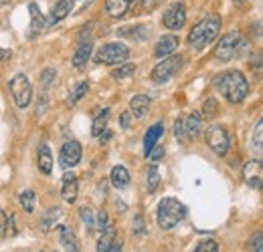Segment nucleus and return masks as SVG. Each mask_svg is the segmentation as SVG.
I'll return each mask as SVG.
<instances>
[{"label":"nucleus","instance_id":"nucleus-1","mask_svg":"<svg viewBox=\"0 0 263 252\" xmlns=\"http://www.w3.org/2000/svg\"><path fill=\"white\" fill-rule=\"evenodd\" d=\"M217 89L229 103H241L249 93V83L241 71H225L217 77Z\"/></svg>","mask_w":263,"mask_h":252},{"label":"nucleus","instance_id":"nucleus-2","mask_svg":"<svg viewBox=\"0 0 263 252\" xmlns=\"http://www.w3.org/2000/svg\"><path fill=\"white\" fill-rule=\"evenodd\" d=\"M219 31H221V18L217 14H209L200 23H197L193 27V31L189 32V45L195 51H200L217 38Z\"/></svg>","mask_w":263,"mask_h":252},{"label":"nucleus","instance_id":"nucleus-3","mask_svg":"<svg viewBox=\"0 0 263 252\" xmlns=\"http://www.w3.org/2000/svg\"><path fill=\"white\" fill-rule=\"evenodd\" d=\"M158 226L162 230H172L186 218V206L176 198H162L158 204Z\"/></svg>","mask_w":263,"mask_h":252},{"label":"nucleus","instance_id":"nucleus-4","mask_svg":"<svg viewBox=\"0 0 263 252\" xmlns=\"http://www.w3.org/2000/svg\"><path fill=\"white\" fill-rule=\"evenodd\" d=\"M247 51V40L241 36V32H227L225 36H221L217 49H215V57L223 63L239 59L243 53Z\"/></svg>","mask_w":263,"mask_h":252},{"label":"nucleus","instance_id":"nucleus-5","mask_svg":"<svg viewBox=\"0 0 263 252\" xmlns=\"http://www.w3.org/2000/svg\"><path fill=\"white\" fill-rule=\"evenodd\" d=\"M8 87H10L12 101H14V105H16L18 109L29 107V103H31V99H33V87H31V81H29L27 75H23V73L14 75V77L10 79V83H8Z\"/></svg>","mask_w":263,"mask_h":252},{"label":"nucleus","instance_id":"nucleus-6","mask_svg":"<svg viewBox=\"0 0 263 252\" xmlns=\"http://www.w3.org/2000/svg\"><path fill=\"white\" fill-rule=\"evenodd\" d=\"M182 63H184V57H182V55H170V57H164L160 63L154 67V71H152V81L158 83V85H162V83H166V81H170V79L180 71Z\"/></svg>","mask_w":263,"mask_h":252},{"label":"nucleus","instance_id":"nucleus-7","mask_svg":"<svg viewBox=\"0 0 263 252\" xmlns=\"http://www.w3.org/2000/svg\"><path fill=\"white\" fill-rule=\"evenodd\" d=\"M130 57V49L122 43H107L103 45L96 55V63L98 65H120Z\"/></svg>","mask_w":263,"mask_h":252},{"label":"nucleus","instance_id":"nucleus-8","mask_svg":"<svg viewBox=\"0 0 263 252\" xmlns=\"http://www.w3.org/2000/svg\"><path fill=\"white\" fill-rule=\"evenodd\" d=\"M204 139H206V145L211 148L213 154H217V156H221V158L227 156L231 139H229V133H227L225 127L211 125L206 131H204Z\"/></svg>","mask_w":263,"mask_h":252},{"label":"nucleus","instance_id":"nucleus-9","mask_svg":"<svg viewBox=\"0 0 263 252\" xmlns=\"http://www.w3.org/2000/svg\"><path fill=\"white\" fill-rule=\"evenodd\" d=\"M162 23L170 31H180L184 27V23H186V6H184V2H172L166 8Z\"/></svg>","mask_w":263,"mask_h":252},{"label":"nucleus","instance_id":"nucleus-10","mask_svg":"<svg viewBox=\"0 0 263 252\" xmlns=\"http://www.w3.org/2000/svg\"><path fill=\"white\" fill-rule=\"evenodd\" d=\"M243 180L249 188L263 190V161H259V159L247 161L243 167Z\"/></svg>","mask_w":263,"mask_h":252},{"label":"nucleus","instance_id":"nucleus-11","mask_svg":"<svg viewBox=\"0 0 263 252\" xmlns=\"http://www.w3.org/2000/svg\"><path fill=\"white\" fill-rule=\"evenodd\" d=\"M87 31H83V34L79 36V45L75 49V55H73V67L75 69H83L87 61L91 59V49H93V38L89 34H85Z\"/></svg>","mask_w":263,"mask_h":252},{"label":"nucleus","instance_id":"nucleus-12","mask_svg":"<svg viewBox=\"0 0 263 252\" xmlns=\"http://www.w3.org/2000/svg\"><path fill=\"white\" fill-rule=\"evenodd\" d=\"M83 156V150H81V143L79 141H67L65 145L61 148V156H59V163L63 167H73L81 161Z\"/></svg>","mask_w":263,"mask_h":252},{"label":"nucleus","instance_id":"nucleus-13","mask_svg":"<svg viewBox=\"0 0 263 252\" xmlns=\"http://www.w3.org/2000/svg\"><path fill=\"white\" fill-rule=\"evenodd\" d=\"M29 12H31V27H29V38L33 40V38H36L41 32H43V29L49 25L47 20H45V16H43V12L39 10V6L34 4V2H31L29 4Z\"/></svg>","mask_w":263,"mask_h":252},{"label":"nucleus","instance_id":"nucleus-14","mask_svg":"<svg viewBox=\"0 0 263 252\" xmlns=\"http://www.w3.org/2000/svg\"><path fill=\"white\" fill-rule=\"evenodd\" d=\"M77 194H79V182H77V176L67 172L63 176V186H61V196L67 204H73L77 200Z\"/></svg>","mask_w":263,"mask_h":252},{"label":"nucleus","instance_id":"nucleus-15","mask_svg":"<svg viewBox=\"0 0 263 252\" xmlns=\"http://www.w3.org/2000/svg\"><path fill=\"white\" fill-rule=\"evenodd\" d=\"M176 49H178V36H176V34H164V36L158 38L156 49H154V55L164 59V57L174 55Z\"/></svg>","mask_w":263,"mask_h":252},{"label":"nucleus","instance_id":"nucleus-16","mask_svg":"<svg viewBox=\"0 0 263 252\" xmlns=\"http://www.w3.org/2000/svg\"><path fill=\"white\" fill-rule=\"evenodd\" d=\"M150 25H134V27H124L118 31V36L130 38V40H146L150 38Z\"/></svg>","mask_w":263,"mask_h":252},{"label":"nucleus","instance_id":"nucleus-17","mask_svg":"<svg viewBox=\"0 0 263 252\" xmlns=\"http://www.w3.org/2000/svg\"><path fill=\"white\" fill-rule=\"evenodd\" d=\"M162 133H164V123H162V121H158V123H154L152 127H148L146 135H144V154H146V156H148V154L152 152V148L158 143V139L162 137Z\"/></svg>","mask_w":263,"mask_h":252},{"label":"nucleus","instance_id":"nucleus-18","mask_svg":"<svg viewBox=\"0 0 263 252\" xmlns=\"http://www.w3.org/2000/svg\"><path fill=\"white\" fill-rule=\"evenodd\" d=\"M73 4H75V0H57V2H55V6L51 8V18H49V25L61 23L65 16H69V12L73 10Z\"/></svg>","mask_w":263,"mask_h":252},{"label":"nucleus","instance_id":"nucleus-19","mask_svg":"<svg viewBox=\"0 0 263 252\" xmlns=\"http://www.w3.org/2000/svg\"><path fill=\"white\" fill-rule=\"evenodd\" d=\"M136 0H105V12L111 18H122L128 10L132 8Z\"/></svg>","mask_w":263,"mask_h":252},{"label":"nucleus","instance_id":"nucleus-20","mask_svg":"<svg viewBox=\"0 0 263 252\" xmlns=\"http://www.w3.org/2000/svg\"><path fill=\"white\" fill-rule=\"evenodd\" d=\"M61 216H63V210L61 208H49V210H45L43 216H41V220H39L41 232L53 230V226H57V222L61 220Z\"/></svg>","mask_w":263,"mask_h":252},{"label":"nucleus","instance_id":"nucleus-21","mask_svg":"<svg viewBox=\"0 0 263 252\" xmlns=\"http://www.w3.org/2000/svg\"><path fill=\"white\" fill-rule=\"evenodd\" d=\"M36 165H39V170H41L45 176H49V174L53 172V156H51V150H49L47 143H41V145H39V152H36Z\"/></svg>","mask_w":263,"mask_h":252},{"label":"nucleus","instance_id":"nucleus-22","mask_svg":"<svg viewBox=\"0 0 263 252\" xmlns=\"http://www.w3.org/2000/svg\"><path fill=\"white\" fill-rule=\"evenodd\" d=\"M150 109V97L148 95H134L130 99V111L134 117L142 119Z\"/></svg>","mask_w":263,"mask_h":252},{"label":"nucleus","instance_id":"nucleus-23","mask_svg":"<svg viewBox=\"0 0 263 252\" xmlns=\"http://www.w3.org/2000/svg\"><path fill=\"white\" fill-rule=\"evenodd\" d=\"M109 180H111V186L118 190H124L130 186V172L124 167V165H114L111 174H109Z\"/></svg>","mask_w":263,"mask_h":252},{"label":"nucleus","instance_id":"nucleus-24","mask_svg":"<svg viewBox=\"0 0 263 252\" xmlns=\"http://www.w3.org/2000/svg\"><path fill=\"white\" fill-rule=\"evenodd\" d=\"M59 238L65 252H79V244H77V236L69 226H59Z\"/></svg>","mask_w":263,"mask_h":252},{"label":"nucleus","instance_id":"nucleus-25","mask_svg":"<svg viewBox=\"0 0 263 252\" xmlns=\"http://www.w3.org/2000/svg\"><path fill=\"white\" fill-rule=\"evenodd\" d=\"M184 127H186L189 139L198 137V133H200V129H202V115H200L198 111H193L189 117H184Z\"/></svg>","mask_w":263,"mask_h":252},{"label":"nucleus","instance_id":"nucleus-26","mask_svg":"<svg viewBox=\"0 0 263 252\" xmlns=\"http://www.w3.org/2000/svg\"><path fill=\"white\" fill-rule=\"evenodd\" d=\"M109 107H105V109H99L98 115L93 117V123H91V135L93 137H99L105 129H107V121H109Z\"/></svg>","mask_w":263,"mask_h":252},{"label":"nucleus","instance_id":"nucleus-27","mask_svg":"<svg viewBox=\"0 0 263 252\" xmlns=\"http://www.w3.org/2000/svg\"><path fill=\"white\" fill-rule=\"evenodd\" d=\"M114 244H116V230L107 228L105 232H101V238L98 242V252H111Z\"/></svg>","mask_w":263,"mask_h":252},{"label":"nucleus","instance_id":"nucleus-28","mask_svg":"<svg viewBox=\"0 0 263 252\" xmlns=\"http://www.w3.org/2000/svg\"><path fill=\"white\" fill-rule=\"evenodd\" d=\"M134 73H136V65L124 63V65H120L118 69L111 71V77H114L116 81H126V79H130Z\"/></svg>","mask_w":263,"mask_h":252},{"label":"nucleus","instance_id":"nucleus-29","mask_svg":"<svg viewBox=\"0 0 263 252\" xmlns=\"http://www.w3.org/2000/svg\"><path fill=\"white\" fill-rule=\"evenodd\" d=\"M87 91H89V83H87V81H81V83H77V85L73 87L71 95H69V103H71V105L79 103V101H81V99L87 95Z\"/></svg>","mask_w":263,"mask_h":252},{"label":"nucleus","instance_id":"nucleus-30","mask_svg":"<svg viewBox=\"0 0 263 252\" xmlns=\"http://www.w3.org/2000/svg\"><path fill=\"white\" fill-rule=\"evenodd\" d=\"M146 182H148V192L154 194L158 190V184H160V172L156 165H150L148 172H146Z\"/></svg>","mask_w":263,"mask_h":252},{"label":"nucleus","instance_id":"nucleus-31","mask_svg":"<svg viewBox=\"0 0 263 252\" xmlns=\"http://www.w3.org/2000/svg\"><path fill=\"white\" fill-rule=\"evenodd\" d=\"M18 202H21V206H23V210H25L27 214H33L34 212V192L33 190H25V192H21Z\"/></svg>","mask_w":263,"mask_h":252},{"label":"nucleus","instance_id":"nucleus-32","mask_svg":"<svg viewBox=\"0 0 263 252\" xmlns=\"http://www.w3.org/2000/svg\"><path fill=\"white\" fill-rule=\"evenodd\" d=\"M55 79H57V71H55V69H45V71L41 73V87H43V89H49V87L55 83Z\"/></svg>","mask_w":263,"mask_h":252},{"label":"nucleus","instance_id":"nucleus-33","mask_svg":"<svg viewBox=\"0 0 263 252\" xmlns=\"http://www.w3.org/2000/svg\"><path fill=\"white\" fill-rule=\"evenodd\" d=\"M251 143H253V148H255V150H259V152L263 150V119L255 125V129H253Z\"/></svg>","mask_w":263,"mask_h":252},{"label":"nucleus","instance_id":"nucleus-34","mask_svg":"<svg viewBox=\"0 0 263 252\" xmlns=\"http://www.w3.org/2000/svg\"><path fill=\"white\" fill-rule=\"evenodd\" d=\"M195 252H219V244H217V240H213V238H204V240L198 242V246L195 248Z\"/></svg>","mask_w":263,"mask_h":252},{"label":"nucleus","instance_id":"nucleus-35","mask_svg":"<svg viewBox=\"0 0 263 252\" xmlns=\"http://www.w3.org/2000/svg\"><path fill=\"white\" fill-rule=\"evenodd\" d=\"M174 135H176V139H178L180 143L189 139V135H186V127H184V117H178V119L174 121Z\"/></svg>","mask_w":263,"mask_h":252},{"label":"nucleus","instance_id":"nucleus-36","mask_svg":"<svg viewBox=\"0 0 263 252\" xmlns=\"http://www.w3.org/2000/svg\"><path fill=\"white\" fill-rule=\"evenodd\" d=\"M217 111H219V105H217V99L215 97H211V99H206V103H204V107H202V113H204V117H215L217 115Z\"/></svg>","mask_w":263,"mask_h":252},{"label":"nucleus","instance_id":"nucleus-37","mask_svg":"<svg viewBox=\"0 0 263 252\" xmlns=\"http://www.w3.org/2000/svg\"><path fill=\"white\" fill-rule=\"evenodd\" d=\"M79 214H81V220L85 222V226H87L89 230H93V226H96V220H93V214H91V210H89L87 206H83V208L79 210Z\"/></svg>","mask_w":263,"mask_h":252},{"label":"nucleus","instance_id":"nucleus-38","mask_svg":"<svg viewBox=\"0 0 263 252\" xmlns=\"http://www.w3.org/2000/svg\"><path fill=\"white\" fill-rule=\"evenodd\" d=\"M249 248H251V252H263V234L261 232H257V234L251 236Z\"/></svg>","mask_w":263,"mask_h":252},{"label":"nucleus","instance_id":"nucleus-39","mask_svg":"<svg viewBox=\"0 0 263 252\" xmlns=\"http://www.w3.org/2000/svg\"><path fill=\"white\" fill-rule=\"evenodd\" d=\"M109 220H107V212L105 210H99V214H98V222H96V226H98V230L99 232H105L109 226Z\"/></svg>","mask_w":263,"mask_h":252},{"label":"nucleus","instance_id":"nucleus-40","mask_svg":"<svg viewBox=\"0 0 263 252\" xmlns=\"http://www.w3.org/2000/svg\"><path fill=\"white\" fill-rule=\"evenodd\" d=\"M146 158L150 159V161H160V159L164 158V148H162V145H158V143H156V145H154V148H152V152H150V154H148V156H146Z\"/></svg>","mask_w":263,"mask_h":252},{"label":"nucleus","instance_id":"nucleus-41","mask_svg":"<svg viewBox=\"0 0 263 252\" xmlns=\"http://www.w3.org/2000/svg\"><path fill=\"white\" fill-rule=\"evenodd\" d=\"M249 67L253 69V71H259V73H263V53H255L253 57H251V61H249Z\"/></svg>","mask_w":263,"mask_h":252},{"label":"nucleus","instance_id":"nucleus-42","mask_svg":"<svg viewBox=\"0 0 263 252\" xmlns=\"http://www.w3.org/2000/svg\"><path fill=\"white\" fill-rule=\"evenodd\" d=\"M130 123H132V111H124L120 115V125H122V129H128Z\"/></svg>","mask_w":263,"mask_h":252},{"label":"nucleus","instance_id":"nucleus-43","mask_svg":"<svg viewBox=\"0 0 263 252\" xmlns=\"http://www.w3.org/2000/svg\"><path fill=\"white\" fill-rule=\"evenodd\" d=\"M134 232L136 234H144V220H142V216L134 218Z\"/></svg>","mask_w":263,"mask_h":252},{"label":"nucleus","instance_id":"nucleus-44","mask_svg":"<svg viewBox=\"0 0 263 252\" xmlns=\"http://www.w3.org/2000/svg\"><path fill=\"white\" fill-rule=\"evenodd\" d=\"M8 230L4 232V236H14L16 234V226H14V216H8Z\"/></svg>","mask_w":263,"mask_h":252},{"label":"nucleus","instance_id":"nucleus-45","mask_svg":"<svg viewBox=\"0 0 263 252\" xmlns=\"http://www.w3.org/2000/svg\"><path fill=\"white\" fill-rule=\"evenodd\" d=\"M6 222H8V216L0 210V236H4V232H6Z\"/></svg>","mask_w":263,"mask_h":252},{"label":"nucleus","instance_id":"nucleus-46","mask_svg":"<svg viewBox=\"0 0 263 252\" xmlns=\"http://www.w3.org/2000/svg\"><path fill=\"white\" fill-rule=\"evenodd\" d=\"M10 51L8 49H0V61H6V59H10Z\"/></svg>","mask_w":263,"mask_h":252},{"label":"nucleus","instance_id":"nucleus-47","mask_svg":"<svg viewBox=\"0 0 263 252\" xmlns=\"http://www.w3.org/2000/svg\"><path fill=\"white\" fill-rule=\"evenodd\" d=\"M109 137H111V131H107V129H105V131H103V133L99 135V141H101V143H105V141H107Z\"/></svg>","mask_w":263,"mask_h":252},{"label":"nucleus","instance_id":"nucleus-48","mask_svg":"<svg viewBox=\"0 0 263 252\" xmlns=\"http://www.w3.org/2000/svg\"><path fill=\"white\" fill-rule=\"evenodd\" d=\"M111 252H122V242L116 238V244H114V248H111Z\"/></svg>","mask_w":263,"mask_h":252},{"label":"nucleus","instance_id":"nucleus-49","mask_svg":"<svg viewBox=\"0 0 263 252\" xmlns=\"http://www.w3.org/2000/svg\"><path fill=\"white\" fill-rule=\"evenodd\" d=\"M8 2H12V0H0V4H8Z\"/></svg>","mask_w":263,"mask_h":252}]
</instances>
